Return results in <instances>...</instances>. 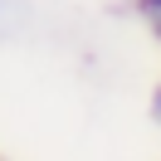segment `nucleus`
Wrapping results in <instances>:
<instances>
[{
  "label": "nucleus",
  "mask_w": 161,
  "mask_h": 161,
  "mask_svg": "<svg viewBox=\"0 0 161 161\" xmlns=\"http://www.w3.org/2000/svg\"><path fill=\"white\" fill-rule=\"evenodd\" d=\"M34 30V5L30 0H0V44H15Z\"/></svg>",
  "instance_id": "f257e3e1"
},
{
  "label": "nucleus",
  "mask_w": 161,
  "mask_h": 161,
  "mask_svg": "<svg viewBox=\"0 0 161 161\" xmlns=\"http://www.w3.org/2000/svg\"><path fill=\"white\" fill-rule=\"evenodd\" d=\"M132 10H137V20L147 25V34L161 44V0H132Z\"/></svg>",
  "instance_id": "f03ea898"
},
{
  "label": "nucleus",
  "mask_w": 161,
  "mask_h": 161,
  "mask_svg": "<svg viewBox=\"0 0 161 161\" xmlns=\"http://www.w3.org/2000/svg\"><path fill=\"white\" fill-rule=\"evenodd\" d=\"M147 117H151V127L161 132V78H156V88H151V98H147Z\"/></svg>",
  "instance_id": "7ed1b4c3"
}]
</instances>
